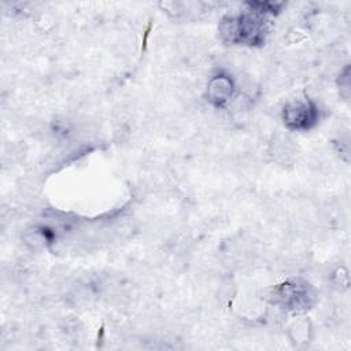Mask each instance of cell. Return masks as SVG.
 I'll use <instances>...</instances> for the list:
<instances>
[{"instance_id":"1","label":"cell","mask_w":351,"mask_h":351,"mask_svg":"<svg viewBox=\"0 0 351 351\" xmlns=\"http://www.w3.org/2000/svg\"><path fill=\"white\" fill-rule=\"evenodd\" d=\"M256 7L259 8H252L250 12L237 18H228L222 21L221 34L226 41L259 44L263 40L267 22L266 15L271 11L265 8V4L262 3H258Z\"/></svg>"},{"instance_id":"2","label":"cell","mask_w":351,"mask_h":351,"mask_svg":"<svg viewBox=\"0 0 351 351\" xmlns=\"http://www.w3.org/2000/svg\"><path fill=\"white\" fill-rule=\"evenodd\" d=\"M284 122L291 129H310L318 118L317 106L308 99H298L284 108Z\"/></svg>"},{"instance_id":"3","label":"cell","mask_w":351,"mask_h":351,"mask_svg":"<svg viewBox=\"0 0 351 351\" xmlns=\"http://www.w3.org/2000/svg\"><path fill=\"white\" fill-rule=\"evenodd\" d=\"M234 85L228 75H215L210 80L207 95L213 104L223 106L233 96Z\"/></svg>"},{"instance_id":"4","label":"cell","mask_w":351,"mask_h":351,"mask_svg":"<svg viewBox=\"0 0 351 351\" xmlns=\"http://www.w3.org/2000/svg\"><path fill=\"white\" fill-rule=\"evenodd\" d=\"M278 299L289 308H300L308 304L310 293L303 285L284 284L278 291Z\"/></svg>"}]
</instances>
